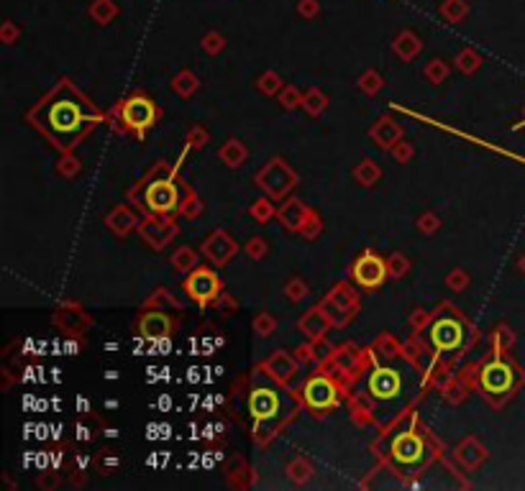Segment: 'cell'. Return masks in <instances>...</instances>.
<instances>
[{
    "instance_id": "1",
    "label": "cell",
    "mask_w": 525,
    "mask_h": 491,
    "mask_svg": "<svg viewBox=\"0 0 525 491\" xmlns=\"http://www.w3.org/2000/svg\"><path fill=\"white\" fill-rule=\"evenodd\" d=\"M28 121L34 123L39 133L49 138L54 149L69 154L95 128L100 113L72 82L59 80L47 97L36 102L34 110L28 113Z\"/></svg>"
},
{
    "instance_id": "2",
    "label": "cell",
    "mask_w": 525,
    "mask_h": 491,
    "mask_svg": "<svg viewBox=\"0 0 525 491\" xmlns=\"http://www.w3.org/2000/svg\"><path fill=\"white\" fill-rule=\"evenodd\" d=\"M167 164H157L152 174H146V179L136 184L131 190V202H136L138 207H146L149 215H164V218H172L174 212H180L182 207V195L180 187L182 184L174 182V171L177 166H169L164 169Z\"/></svg>"
},
{
    "instance_id": "3",
    "label": "cell",
    "mask_w": 525,
    "mask_h": 491,
    "mask_svg": "<svg viewBox=\"0 0 525 491\" xmlns=\"http://www.w3.org/2000/svg\"><path fill=\"white\" fill-rule=\"evenodd\" d=\"M430 461H433V453H430L428 437L418 430H402L390 443V466L400 476H418L428 468Z\"/></svg>"
},
{
    "instance_id": "4",
    "label": "cell",
    "mask_w": 525,
    "mask_h": 491,
    "mask_svg": "<svg viewBox=\"0 0 525 491\" xmlns=\"http://www.w3.org/2000/svg\"><path fill=\"white\" fill-rule=\"evenodd\" d=\"M249 415L254 420V437L259 443L274 435L282 423V396L274 387H254L249 394Z\"/></svg>"
},
{
    "instance_id": "5",
    "label": "cell",
    "mask_w": 525,
    "mask_h": 491,
    "mask_svg": "<svg viewBox=\"0 0 525 491\" xmlns=\"http://www.w3.org/2000/svg\"><path fill=\"white\" fill-rule=\"evenodd\" d=\"M515 384H518V368L505 361L500 353L479 368V389L492 402H502L505 396L512 394Z\"/></svg>"
},
{
    "instance_id": "6",
    "label": "cell",
    "mask_w": 525,
    "mask_h": 491,
    "mask_svg": "<svg viewBox=\"0 0 525 491\" xmlns=\"http://www.w3.org/2000/svg\"><path fill=\"white\" fill-rule=\"evenodd\" d=\"M118 116L123 121V126L128 131H136L138 138H144V133L152 128L154 123L159 121V105L144 92H133L131 97H126L118 105Z\"/></svg>"
},
{
    "instance_id": "7",
    "label": "cell",
    "mask_w": 525,
    "mask_h": 491,
    "mask_svg": "<svg viewBox=\"0 0 525 491\" xmlns=\"http://www.w3.org/2000/svg\"><path fill=\"white\" fill-rule=\"evenodd\" d=\"M254 182H256V187H259V190L267 192V198L284 200L292 190H295L297 174H295V169H292L290 164L284 162V159L274 157L272 162H267L262 169L256 171Z\"/></svg>"
},
{
    "instance_id": "8",
    "label": "cell",
    "mask_w": 525,
    "mask_h": 491,
    "mask_svg": "<svg viewBox=\"0 0 525 491\" xmlns=\"http://www.w3.org/2000/svg\"><path fill=\"white\" fill-rule=\"evenodd\" d=\"M428 335H430V346L438 353H454L466 341V325H464V320L459 315L443 313L433 322H428Z\"/></svg>"
},
{
    "instance_id": "9",
    "label": "cell",
    "mask_w": 525,
    "mask_h": 491,
    "mask_svg": "<svg viewBox=\"0 0 525 491\" xmlns=\"http://www.w3.org/2000/svg\"><path fill=\"white\" fill-rule=\"evenodd\" d=\"M300 396H303L305 407L313 409L315 415H323V412H328V409H333L339 404L341 389H339V384L333 382V376L315 374L303 384Z\"/></svg>"
},
{
    "instance_id": "10",
    "label": "cell",
    "mask_w": 525,
    "mask_h": 491,
    "mask_svg": "<svg viewBox=\"0 0 525 491\" xmlns=\"http://www.w3.org/2000/svg\"><path fill=\"white\" fill-rule=\"evenodd\" d=\"M221 289L223 286H221V279H218V274H215L213 269H205V266H195L185 279V292L200 307L218 300V297H221Z\"/></svg>"
},
{
    "instance_id": "11",
    "label": "cell",
    "mask_w": 525,
    "mask_h": 491,
    "mask_svg": "<svg viewBox=\"0 0 525 491\" xmlns=\"http://www.w3.org/2000/svg\"><path fill=\"white\" fill-rule=\"evenodd\" d=\"M351 277L361 289H377V286L385 284V279L390 277V266L382 256H377V253H372V251H364L359 259L354 261Z\"/></svg>"
},
{
    "instance_id": "12",
    "label": "cell",
    "mask_w": 525,
    "mask_h": 491,
    "mask_svg": "<svg viewBox=\"0 0 525 491\" xmlns=\"http://www.w3.org/2000/svg\"><path fill=\"white\" fill-rule=\"evenodd\" d=\"M366 394L377 402H394L402 394V376L392 366H377L366 379Z\"/></svg>"
},
{
    "instance_id": "13",
    "label": "cell",
    "mask_w": 525,
    "mask_h": 491,
    "mask_svg": "<svg viewBox=\"0 0 525 491\" xmlns=\"http://www.w3.org/2000/svg\"><path fill=\"white\" fill-rule=\"evenodd\" d=\"M323 310L328 313L333 325H346L351 320L356 310H359V300L349 284H339L336 289H331V294L323 300Z\"/></svg>"
},
{
    "instance_id": "14",
    "label": "cell",
    "mask_w": 525,
    "mask_h": 491,
    "mask_svg": "<svg viewBox=\"0 0 525 491\" xmlns=\"http://www.w3.org/2000/svg\"><path fill=\"white\" fill-rule=\"evenodd\" d=\"M138 335L146 341H164L174 330L172 315L164 313V307H146L138 317Z\"/></svg>"
},
{
    "instance_id": "15",
    "label": "cell",
    "mask_w": 525,
    "mask_h": 491,
    "mask_svg": "<svg viewBox=\"0 0 525 491\" xmlns=\"http://www.w3.org/2000/svg\"><path fill=\"white\" fill-rule=\"evenodd\" d=\"M138 236L146 246H152L154 251H162L177 236V225L164 215H149L138 225Z\"/></svg>"
},
{
    "instance_id": "16",
    "label": "cell",
    "mask_w": 525,
    "mask_h": 491,
    "mask_svg": "<svg viewBox=\"0 0 525 491\" xmlns=\"http://www.w3.org/2000/svg\"><path fill=\"white\" fill-rule=\"evenodd\" d=\"M203 253L218 266L229 264L236 253H239V243H236L226 231H213L205 238V243H203Z\"/></svg>"
},
{
    "instance_id": "17",
    "label": "cell",
    "mask_w": 525,
    "mask_h": 491,
    "mask_svg": "<svg viewBox=\"0 0 525 491\" xmlns=\"http://www.w3.org/2000/svg\"><path fill=\"white\" fill-rule=\"evenodd\" d=\"M331 317H328V313L323 310V305L320 307H313V310H308V313L300 317V322H297V327H300V333L308 338L310 343L320 341L328 330H331Z\"/></svg>"
},
{
    "instance_id": "18",
    "label": "cell",
    "mask_w": 525,
    "mask_h": 491,
    "mask_svg": "<svg viewBox=\"0 0 525 491\" xmlns=\"http://www.w3.org/2000/svg\"><path fill=\"white\" fill-rule=\"evenodd\" d=\"M310 215H313L310 207H305V202H300L297 198H290L287 202H282L279 207H277V218H279V223H282L287 231H295V233L303 231V225L308 223Z\"/></svg>"
},
{
    "instance_id": "19",
    "label": "cell",
    "mask_w": 525,
    "mask_h": 491,
    "mask_svg": "<svg viewBox=\"0 0 525 491\" xmlns=\"http://www.w3.org/2000/svg\"><path fill=\"white\" fill-rule=\"evenodd\" d=\"M105 225L111 228L116 236H128L131 231H138V225H141V215H138L136 210H131V207H126V205H116L108 215H105Z\"/></svg>"
},
{
    "instance_id": "20",
    "label": "cell",
    "mask_w": 525,
    "mask_h": 491,
    "mask_svg": "<svg viewBox=\"0 0 525 491\" xmlns=\"http://www.w3.org/2000/svg\"><path fill=\"white\" fill-rule=\"evenodd\" d=\"M267 371H270V376L274 379V382L279 384H287L292 379V376L297 374V366H300V361H297L295 356H290L287 351H274V353L267 358Z\"/></svg>"
},
{
    "instance_id": "21",
    "label": "cell",
    "mask_w": 525,
    "mask_h": 491,
    "mask_svg": "<svg viewBox=\"0 0 525 491\" xmlns=\"http://www.w3.org/2000/svg\"><path fill=\"white\" fill-rule=\"evenodd\" d=\"M369 136H372V141L380 143L382 149H392L394 143L402 138V128L392 118H380V121L374 123V128L369 131Z\"/></svg>"
},
{
    "instance_id": "22",
    "label": "cell",
    "mask_w": 525,
    "mask_h": 491,
    "mask_svg": "<svg viewBox=\"0 0 525 491\" xmlns=\"http://www.w3.org/2000/svg\"><path fill=\"white\" fill-rule=\"evenodd\" d=\"M392 49L402 61H413L423 51V41L415 31H400V34L394 36Z\"/></svg>"
},
{
    "instance_id": "23",
    "label": "cell",
    "mask_w": 525,
    "mask_h": 491,
    "mask_svg": "<svg viewBox=\"0 0 525 491\" xmlns=\"http://www.w3.org/2000/svg\"><path fill=\"white\" fill-rule=\"evenodd\" d=\"M484 456H487V450H484V445L479 443L477 437H464L457 448V458L466 468H477L484 461Z\"/></svg>"
},
{
    "instance_id": "24",
    "label": "cell",
    "mask_w": 525,
    "mask_h": 491,
    "mask_svg": "<svg viewBox=\"0 0 525 491\" xmlns=\"http://www.w3.org/2000/svg\"><path fill=\"white\" fill-rule=\"evenodd\" d=\"M246 157H249V151H246V146H243L239 138H229V141L218 149V159H221L226 166H231V169H239V166L246 162Z\"/></svg>"
},
{
    "instance_id": "25",
    "label": "cell",
    "mask_w": 525,
    "mask_h": 491,
    "mask_svg": "<svg viewBox=\"0 0 525 491\" xmlns=\"http://www.w3.org/2000/svg\"><path fill=\"white\" fill-rule=\"evenodd\" d=\"M54 322L56 325H62L64 330H85V327L90 325V317L83 313V310H77V307H64V310H59V313L54 315Z\"/></svg>"
},
{
    "instance_id": "26",
    "label": "cell",
    "mask_w": 525,
    "mask_h": 491,
    "mask_svg": "<svg viewBox=\"0 0 525 491\" xmlns=\"http://www.w3.org/2000/svg\"><path fill=\"white\" fill-rule=\"evenodd\" d=\"M331 363H333V368H339V371H356V368L361 366V356L354 346H344L333 353Z\"/></svg>"
},
{
    "instance_id": "27",
    "label": "cell",
    "mask_w": 525,
    "mask_h": 491,
    "mask_svg": "<svg viewBox=\"0 0 525 491\" xmlns=\"http://www.w3.org/2000/svg\"><path fill=\"white\" fill-rule=\"evenodd\" d=\"M354 177H356L359 184H364V187H374V184L382 179L380 164L372 162V159H364V162H359V166L354 169Z\"/></svg>"
},
{
    "instance_id": "28",
    "label": "cell",
    "mask_w": 525,
    "mask_h": 491,
    "mask_svg": "<svg viewBox=\"0 0 525 491\" xmlns=\"http://www.w3.org/2000/svg\"><path fill=\"white\" fill-rule=\"evenodd\" d=\"M325 108H328V97H325L318 87H310L308 92H303V110L308 116L318 118Z\"/></svg>"
},
{
    "instance_id": "29",
    "label": "cell",
    "mask_w": 525,
    "mask_h": 491,
    "mask_svg": "<svg viewBox=\"0 0 525 491\" xmlns=\"http://www.w3.org/2000/svg\"><path fill=\"white\" fill-rule=\"evenodd\" d=\"M118 16V6L113 3V0H92L90 6V18L95 20V23H100V26H105V23H111L113 18Z\"/></svg>"
},
{
    "instance_id": "30",
    "label": "cell",
    "mask_w": 525,
    "mask_h": 491,
    "mask_svg": "<svg viewBox=\"0 0 525 491\" xmlns=\"http://www.w3.org/2000/svg\"><path fill=\"white\" fill-rule=\"evenodd\" d=\"M198 77L190 72V69H182V72H177L174 75V80H172V90L177 92L180 97H190V95H195V90H198Z\"/></svg>"
},
{
    "instance_id": "31",
    "label": "cell",
    "mask_w": 525,
    "mask_h": 491,
    "mask_svg": "<svg viewBox=\"0 0 525 491\" xmlns=\"http://www.w3.org/2000/svg\"><path fill=\"white\" fill-rule=\"evenodd\" d=\"M172 266L177 269V272L182 274H190L198 266V251L195 248H190V246H182V248H177L172 256Z\"/></svg>"
},
{
    "instance_id": "32",
    "label": "cell",
    "mask_w": 525,
    "mask_h": 491,
    "mask_svg": "<svg viewBox=\"0 0 525 491\" xmlns=\"http://www.w3.org/2000/svg\"><path fill=\"white\" fill-rule=\"evenodd\" d=\"M466 13H469L466 0H443L441 3V16L449 20V23H459Z\"/></svg>"
},
{
    "instance_id": "33",
    "label": "cell",
    "mask_w": 525,
    "mask_h": 491,
    "mask_svg": "<svg viewBox=\"0 0 525 491\" xmlns=\"http://www.w3.org/2000/svg\"><path fill=\"white\" fill-rule=\"evenodd\" d=\"M459 69H461L464 75H471V72H477L479 64H482V56H479V51H474V49H461L457 54V61H454Z\"/></svg>"
},
{
    "instance_id": "34",
    "label": "cell",
    "mask_w": 525,
    "mask_h": 491,
    "mask_svg": "<svg viewBox=\"0 0 525 491\" xmlns=\"http://www.w3.org/2000/svg\"><path fill=\"white\" fill-rule=\"evenodd\" d=\"M249 212L256 223H267V220H272L277 215V207L272 205V198H262V200H254V202H251Z\"/></svg>"
},
{
    "instance_id": "35",
    "label": "cell",
    "mask_w": 525,
    "mask_h": 491,
    "mask_svg": "<svg viewBox=\"0 0 525 491\" xmlns=\"http://www.w3.org/2000/svg\"><path fill=\"white\" fill-rule=\"evenodd\" d=\"M287 476H290L295 484H305V481L313 476V466L308 463L305 458H295V461H290V466H287Z\"/></svg>"
},
{
    "instance_id": "36",
    "label": "cell",
    "mask_w": 525,
    "mask_h": 491,
    "mask_svg": "<svg viewBox=\"0 0 525 491\" xmlns=\"http://www.w3.org/2000/svg\"><path fill=\"white\" fill-rule=\"evenodd\" d=\"M256 87H259V92H264V95H279V90L284 87V82L279 80L277 72H264V75L256 80Z\"/></svg>"
},
{
    "instance_id": "37",
    "label": "cell",
    "mask_w": 525,
    "mask_h": 491,
    "mask_svg": "<svg viewBox=\"0 0 525 491\" xmlns=\"http://www.w3.org/2000/svg\"><path fill=\"white\" fill-rule=\"evenodd\" d=\"M279 105L284 110H295V108H303V92L295 87V85H284L279 90Z\"/></svg>"
},
{
    "instance_id": "38",
    "label": "cell",
    "mask_w": 525,
    "mask_h": 491,
    "mask_svg": "<svg viewBox=\"0 0 525 491\" xmlns=\"http://www.w3.org/2000/svg\"><path fill=\"white\" fill-rule=\"evenodd\" d=\"M426 80L430 82V85H441L446 77H449V64L443 59H433V61H428V67H426Z\"/></svg>"
},
{
    "instance_id": "39",
    "label": "cell",
    "mask_w": 525,
    "mask_h": 491,
    "mask_svg": "<svg viewBox=\"0 0 525 491\" xmlns=\"http://www.w3.org/2000/svg\"><path fill=\"white\" fill-rule=\"evenodd\" d=\"M382 77L380 72H374V69H369V72H364V75L359 77V90L364 92V95H377L382 90Z\"/></svg>"
},
{
    "instance_id": "40",
    "label": "cell",
    "mask_w": 525,
    "mask_h": 491,
    "mask_svg": "<svg viewBox=\"0 0 525 491\" xmlns=\"http://www.w3.org/2000/svg\"><path fill=\"white\" fill-rule=\"evenodd\" d=\"M159 305L162 307H172V310H180V302L174 300L172 292H169V289H164V286H159V289H157V292H154L152 297L146 300V307H159Z\"/></svg>"
},
{
    "instance_id": "41",
    "label": "cell",
    "mask_w": 525,
    "mask_h": 491,
    "mask_svg": "<svg viewBox=\"0 0 525 491\" xmlns=\"http://www.w3.org/2000/svg\"><path fill=\"white\" fill-rule=\"evenodd\" d=\"M254 330H256V335H262V338H270V335L277 330L274 315H270V313H259V315H256V317H254Z\"/></svg>"
},
{
    "instance_id": "42",
    "label": "cell",
    "mask_w": 525,
    "mask_h": 491,
    "mask_svg": "<svg viewBox=\"0 0 525 491\" xmlns=\"http://www.w3.org/2000/svg\"><path fill=\"white\" fill-rule=\"evenodd\" d=\"M56 169H59V174H64V177H77L80 169H83V162L77 157H72V151H69V154H62V159L56 164Z\"/></svg>"
},
{
    "instance_id": "43",
    "label": "cell",
    "mask_w": 525,
    "mask_h": 491,
    "mask_svg": "<svg viewBox=\"0 0 525 491\" xmlns=\"http://www.w3.org/2000/svg\"><path fill=\"white\" fill-rule=\"evenodd\" d=\"M180 212L185 215V218H198L203 212V202H200V198L195 195V192H190L187 190L185 192V200H182V207H180Z\"/></svg>"
},
{
    "instance_id": "44",
    "label": "cell",
    "mask_w": 525,
    "mask_h": 491,
    "mask_svg": "<svg viewBox=\"0 0 525 491\" xmlns=\"http://www.w3.org/2000/svg\"><path fill=\"white\" fill-rule=\"evenodd\" d=\"M284 297L290 302H300L308 297V284H305L303 279H292L284 284Z\"/></svg>"
},
{
    "instance_id": "45",
    "label": "cell",
    "mask_w": 525,
    "mask_h": 491,
    "mask_svg": "<svg viewBox=\"0 0 525 491\" xmlns=\"http://www.w3.org/2000/svg\"><path fill=\"white\" fill-rule=\"evenodd\" d=\"M387 266H390V277H394V279H400V277H405L410 269V261L402 256V253H392L387 259Z\"/></svg>"
},
{
    "instance_id": "46",
    "label": "cell",
    "mask_w": 525,
    "mask_h": 491,
    "mask_svg": "<svg viewBox=\"0 0 525 491\" xmlns=\"http://www.w3.org/2000/svg\"><path fill=\"white\" fill-rule=\"evenodd\" d=\"M203 49H205L207 54H221V49L226 47V39H223L218 31H210V34L203 36Z\"/></svg>"
},
{
    "instance_id": "47",
    "label": "cell",
    "mask_w": 525,
    "mask_h": 491,
    "mask_svg": "<svg viewBox=\"0 0 525 491\" xmlns=\"http://www.w3.org/2000/svg\"><path fill=\"white\" fill-rule=\"evenodd\" d=\"M207 141H210V136H207V131L203 126H193L190 133H187V146L190 149H203Z\"/></svg>"
},
{
    "instance_id": "48",
    "label": "cell",
    "mask_w": 525,
    "mask_h": 491,
    "mask_svg": "<svg viewBox=\"0 0 525 491\" xmlns=\"http://www.w3.org/2000/svg\"><path fill=\"white\" fill-rule=\"evenodd\" d=\"M267 251H270V243H267L264 238H259V236H254V238L246 243V253H249L251 259H256V261L264 259V256H267Z\"/></svg>"
},
{
    "instance_id": "49",
    "label": "cell",
    "mask_w": 525,
    "mask_h": 491,
    "mask_svg": "<svg viewBox=\"0 0 525 491\" xmlns=\"http://www.w3.org/2000/svg\"><path fill=\"white\" fill-rule=\"evenodd\" d=\"M446 284H449L454 292H464V289H466V284H469V277H466V272H464V269H454V272L446 277Z\"/></svg>"
},
{
    "instance_id": "50",
    "label": "cell",
    "mask_w": 525,
    "mask_h": 491,
    "mask_svg": "<svg viewBox=\"0 0 525 491\" xmlns=\"http://www.w3.org/2000/svg\"><path fill=\"white\" fill-rule=\"evenodd\" d=\"M418 228H421V233L430 236V233H435L441 228V220H438V215H433V212H423L421 218H418Z\"/></svg>"
},
{
    "instance_id": "51",
    "label": "cell",
    "mask_w": 525,
    "mask_h": 491,
    "mask_svg": "<svg viewBox=\"0 0 525 491\" xmlns=\"http://www.w3.org/2000/svg\"><path fill=\"white\" fill-rule=\"evenodd\" d=\"M320 228H323V223H320V218L315 215V212H313L310 218H308V223L303 225V231H300V233H303L305 238L313 241V238H318V236H320Z\"/></svg>"
},
{
    "instance_id": "52",
    "label": "cell",
    "mask_w": 525,
    "mask_h": 491,
    "mask_svg": "<svg viewBox=\"0 0 525 491\" xmlns=\"http://www.w3.org/2000/svg\"><path fill=\"white\" fill-rule=\"evenodd\" d=\"M390 151H392V157L397 159V162H400V164L410 162V157H413V146H410L408 141H402V138H400V141H397V143H394V146H392V149H390Z\"/></svg>"
},
{
    "instance_id": "53",
    "label": "cell",
    "mask_w": 525,
    "mask_h": 491,
    "mask_svg": "<svg viewBox=\"0 0 525 491\" xmlns=\"http://www.w3.org/2000/svg\"><path fill=\"white\" fill-rule=\"evenodd\" d=\"M318 11H320L318 0H300V3H297V13L303 16V18H315Z\"/></svg>"
},
{
    "instance_id": "54",
    "label": "cell",
    "mask_w": 525,
    "mask_h": 491,
    "mask_svg": "<svg viewBox=\"0 0 525 491\" xmlns=\"http://www.w3.org/2000/svg\"><path fill=\"white\" fill-rule=\"evenodd\" d=\"M377 346H385V351H380L385 358H394V356L400 353V346H397V341H394V338H390V335H382L380 341H377Z\"/></svg>"
},
{
    "instance_id": "55",
    "label": "cell",
    "mask_w": 525,
    "mask_h": 491,
    "mask_svg": "<svg viewBox=\"0 0 525 491\" xmlns=\"http://www.w3.org/2000/svg\"><path fill=\"white\" fill-rule=\"evenodd\" d=\"M16 36H18V28H16L11 20H6V23H3V41H6V44H13Z\"/></svg>"
},
{
    "instance_id": "56",
    "label": "cell",
    "mask_w": 525,
    "mask_h": 491,
    "mask_svg": "<svg viewBox=\"0 0 525 491\" xmlns=\"http://www.w3.org/2000/svg\"><path fill=\"white\" fill-rule=\"evenodd\" d=\"M295 358H297L300 363H308V361H313V358H315V353H313V348H310V346H300V348H297Z\"/></svg>"
},
{
    "instance_id": "57",
    "label": "cell",
    "mask_w": 525,
    "mask_h": 491,
    "mask_svg": "<svg viewBox=\"0 0 525 491\" xmlns=\"http://www.w3.org/2000/svg\"><path fill=\"white\" fill-rule=\"evenodd\" d=\"M426 322H430V313L421 310V313H415V315H413V325L418 327V330H421V327L426 325Z\"/></svg>"
},
{
    "instance_id": "58",
    "label": "cell",
    "mask_w": 525,
    "mask_h": 491,
    "mask_svg": "<svg viewBox=\"0 0 525 491\" xmlns=\"http://www.w3.org/2000/svg\"><path fill=\"white\" fill-rule=\"evenodd\" d=\"M520 126H525V123H520ZM520 126H518V128H520Z\"/></svg>"
}]
</instances>
